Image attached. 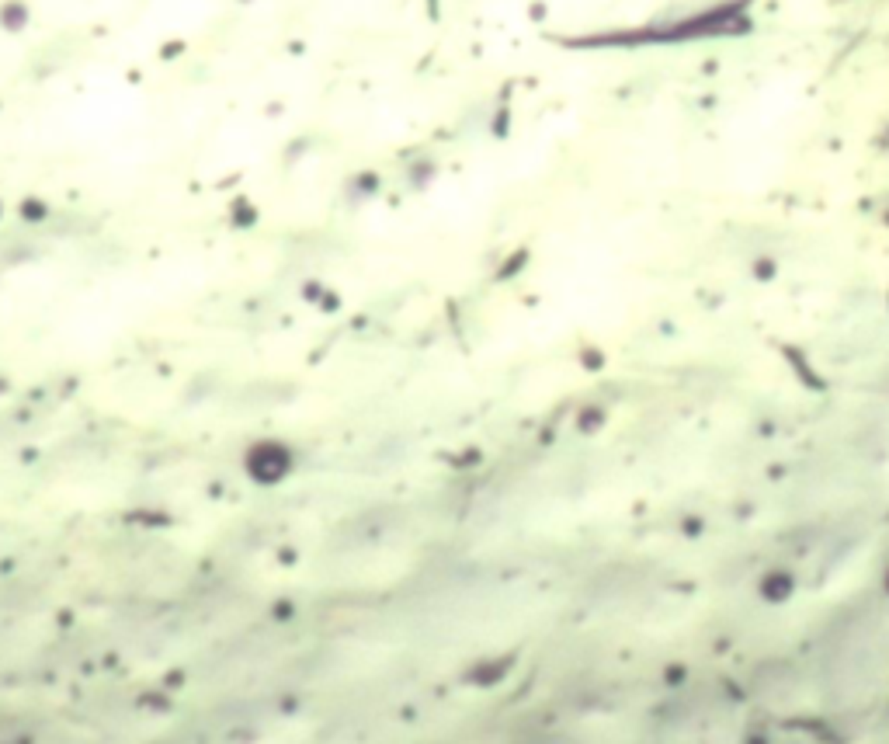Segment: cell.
I'll list each match as a JSON object with an SVG mask.
<instances>
[{
	"mask_svg": "<svg viewBox=\"0 0 889 744\" xmlns=\"http://www.w3.org/2000/svg\"><path fill=\"white\" fill-rule=\"evenodd\" d=\"M0 18H4V25L11 28V32H18L21 25H25V18H28V11L21 7V4H7L4 11H0Z\"/></svg>",
	"mask_w": 889,
	"mask_h": 744,
	"instance_id": "1",
	"label": "cell"
}]
</instances>
